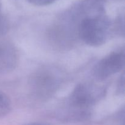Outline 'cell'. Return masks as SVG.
Returning a JSON list of instances; mask_svg holds the SVG:
<instances>
[{
    "instance_id": "1",
    "label": "cell",
    "mask_w": 125,
    "mask_h": 125,
    "mask_svg": "<svg viewBox=\"0 0 125 125\" xmlns=\"http://www.w3.org/2000/svg\"><path fill=\"white\" fill-rule=\"evenodd\" d=\"M105 90L95 85L78 84L57 110V119L63 123H78L90 118L92 109L103 97Z\"/></svg>"
},
{
    "instance_id": "2",
    "label": "cell",
    "mask_w": 125,
    "mask_h": 125,
    "mask_svg": "<svg viewBox=\"0 0 125 125\" xmlns=\"http://www.w3.org/2000/svg\"><path fill=\"white\" fill-rule=\"evenodd\" d=\"M74 15L78 35L89 46L96 47L103 45L113 32V24L106 12H87L84 7L79 6Z\"/></svg>"
},
{
    "instance_id": "3",
    "label": "cell",
    "mask_w": 125,
    "mask_h": 125,
    "mask_svg": "<svg viewBox=\"0 0 125 125\" xmlns=\"http://www.w3.org/2000/svg\"><path fill=\"white\" fill-rule=\"evenodd\" d=\"M31 87L36 97L43 99L51 97L59 87L57 76L49 70H40L31 78Z\"/></svg>"
},
{
    "instance_id": "4",
    "label": "cell",
    "mask_w": 125,
    "mask_h": 125,
    "mask_svg": "<svg viewBox=\"0 0 125 125\" xmlns=\"http://www.w3.org/2000/svg\"><path fill=\"white\" fill-rule=\"evenodd\" d=\"M125 59L123 51L110 53L95 64L93 69L94 78L98 81H104L121 72L124 68Z\"/></svg>"
},
{
    "instance_id": "5",
    "label": "cell",
    "mask_w": 125,
    "mask_h": 125,
    "mask_svg": "<svg viewBox=\"0 0 125 125\" xmlns=\"http://www.w3.org/2000/svg\"><path fill=\"white\" fill-rule=\"evenodd\" d=\"M18 60V52L13 45L9 42H0V73L13 70Z\"/></svg>"
},
{
    "instance_id": "6",
    "label": "cell",
    "mask_w": 125,
    "mask_h": 125,
    "mask_svg": "<svg viewBox=\"0 0 125 125\" xmlns=\"http://www.w3.org/2000/svg\"><path fill=\"white\" fill-rule=\"evenodd\" d=\"M11 101L9 96L0 90V118L6 117L11 111Z\"/></svg>"
},
{
    "instance_id": "7",
    "label": "cell",
    "mask_w": 125,
    "mask_h": 125,
    "mask_svg": "<svg viewBox=\"0 0 125 125\" xmlns=\"http://www.w3.org/2000/svg\"><path fill=\"white\" fill-rule=\"evenodd\" d=\"M2 2L0 0V36L5 35L9 29V23L7 18L2 13Z\"/></svg>"
},
{
    "instance_id": "8",
    "label": "cell",
    "mask_w": 125,
    "mask_h": 125,
    "mask_svg": "<svg viewBox=\"0 0 125 125\" xmlns=\"http://www.w3.org/2000/svg\"><path fill=\"white\" fill-rule=\"evenodd\" d=\"M26 1L35 6H46L53 4L58 0H26Z\"/></svg>"
},
{
    "instance_id": "9",
    "label": "cell",
    "mask_w": 125,
    "mask_h": 125,
    "mask_svg": "<svg viewBox=\"0 0 125 125\" xmlns=\"http://www.w3.org/2000/svg\"><path fill=\"white\" fill-rule=\"evenodd\" d=\"M124 75L123 74L120 77L119 80L118 81V84H117V92L120 95L124 94L125 92V85H124Z\"/></svg>"
},
{
    "instance_id": "10",
    "label": "cell",
    "mask_w": 125,
    "mask_h": 125,
    "mask_svg": "<svg viewBox=\"0 0 125 125\" xmlns=\"http://www.w3.org/2000/svg\"><path fill=\"white\" fill-rule=\"evenodd\" d=\"M23 125H46L42 123H37V122H31V123H26Z\"/></svg>"
}]
</instances>
